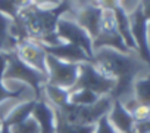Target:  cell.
I'll return each mask as SVG.
<instances>
[{
	"mask_svg": "<svg viewBox=\"0 0 150 133\" xmlns=\"http://www.w3.org/2000/svg\"><path fill=\"white\" fill-rule=\"evenodd\" d=\"M72 11L71 0H62L54 8H38L30 5L13 19L11 36L16 44L25 39L37 40L43 44H57L60 43L56 33L57 22L65 14Z\"/></svg>",
	"mask_w": 150,
	"mask_h": 133,
	"instance_id": "obj_1",
	"label": "cell"
},
{
	"mask_svg": "<svg viewBox=\"0 0 150 133\" xmlns=\"http://www.w3.org/2000/svg\"><path fill=\"white\" fill-rule=\"evenodd\" d=\"M93 64L106 77L115 80V89L109 95L112 99H122V96L132 92L137 74L147 66L140 58L132 53H121L113 49H99L94 52Z\"/></svg>",
	"mask_w": 150,
	"mask_h": 133,
	"instance_id": "obj_2",
	"label": "cell"
},
{
	"mask_svg": "<svg viewBox=\"0 0 150 133\" xmlns=\"http://www.w3.org/2000/svg\"><path fill=\"white\" fill-rule=\"evenodd\" d=\"M6 58V70H5V80H18L25 83L33 89L35 93L34 99L43 98V86L47 83V76L37 71L35 68L25 64L15 50L5 52L3 53Z\"/></svg>",
	"mask_w": 150,
	"mask_h": 133,
	"instance_id": "obj_3",
	"label": "cell"
},
{
	"mask_svg": "<svg viewBox=\"0 0 150 133\" xmlns=\"http://www.w3.org/2000/svg\"><path fill=\"white\" fill-rule=\"evenodd\" d=\"M110 107H112V98L102 96L96 104L88 107H78L68 102L65 107L54 108V109H57L68 123L80 124V126H94L103 115L109 114Z\"/></svg>",
	"mask_w": 150,
	"mask_h": 133,
	"instance_id": "obj_4",
	"label": "cell"
},
{
	"mask_svg": "<svg viewBox=\"0 0 150 133\" xmlns=\"http://www.w3.org/2000/svg\"><path fill=\"white\" fill-rule=\"evenodd\" d=\"M75 89H87L97 93L99 96H109L115 89V80L100 73L93 62H84L80 64V74L77 83L71 90Z\"/></svg>",
	"mask_w": 150,
	"mask_h": 133,
	"instance_id": "obj_5",
	"label": "cell"
},
{
	"mask_svg": "<svg viewBox=\"0 0 150 133\" xmlns=\"http://www.w3.org/2000/svg\"><path fill=\"white\" fill-rule=\"evenodd\" d=\"M93 49L94 52L99 49H113L121 53H132L124 43L121 34L116 28V19L113 11L103 9L102 21H100V30L97 37L93 40Z\"/></svg>",
	"mask_w": 150,
	"mask_h": 133,
	"instance_id": "obj_6",
	"label": "cell"
},
{
	"mask_svg": "<svg viewBox=\"0 0 150 133\" xmlns=\"http://www.w3.org/2000/svg\"><path fill=\"white\" fill-rule=\"evenodd\" d=\"M129 18V27H131V36L134 39L137 55L138 58L150 68V44H149V21L144 16L140 3L134 6L131 12H128Z\"/></svg>",
	"mask_w": 150,
	"mask_h": 133,
	"instance_id": "obj_7",
	"label": "cell"
},
{
	"mask_svg": "<svg viewBox=\"0 0 150 133\" xmlns=\"http://www.w3.org/2000/svg\"><path fill=\"white\" fill-rule=\"evenodd\" d=\"M80 74V64L63 62L47 55V83L66 90H71L77 83Z\"/></svg>",
	"mask_w": 150,
	"mask_h": 133,
	"instance_id": "obj_8",
	"label": "cell"
},
{
	"mask_svg": "<svg viewBox=\"0 0 150 133\" xmlns=\"http://www.w3.org/2000/svg\"><path fill=\"white\" fill-rule=\"evenodd\" d=\"M56 33H57L60 41L69 43V44H74V46L83 49L87 53V56L93 61V56H94L93 40L88 36V33L77 21L68 19V18H60L57 22Z\"/></svg>",
	"mask_w": 150,
	"mask_h": 133,
	"instance_id": "obj_9",
	"label": "cell"
},
{
	"mask_svg": "<svg viewBox=\"0 0 150 133\" xmlns=\"http://www.w3.org/2000/svg\"><path fill=\"white\" fill-rule=\"evenodd\" d=\"M15 52L25 64L47 76V53L43 47V43L25 39L16 44Z\"/></svg>",
	"mask_w": 150,
	"mask_h": 133,
	"instance_id": "obj_10",
	"label": "cell"
},
{
	"mask_svg": "<svg viewBox=\"0 0 150 133\" xmlns=\"http://www.w3.org/2000/svg\"><path fill=\"white\" fill-rule=\"evenodd\" d=\"M72 15L75 16L74 21H77L91 37V40H94L99 34L100 30V21H102V15H103V9L99 8L97 5H87L78 11H72Z\"/></svg>",
	"mask_w": 150,
	"mask_h": 133,
	"instance_id": "obj_11",
	"label": "cell"
},
{
	"mask_svg": "<svg viewBox=\"0 0 150 133\" xmlns=\"http://www.w3.org/2000/svg\"><path fill=\"white\" fill-rule=\"evenodd\" d=\"M44 50L47 55L50 56H54L63 62H71V64H84V62H93L87 53L77 47V46H74V44H69V43H57V44H43Z\"/></svg>",
	"mask_w": 150,
	"mask_h": 133,
	"instance_id": "obj_12",
	"label": "cell"
},
{
	"mask_svg": "<svg viewBox=\"0 0 150 133\" xmlns=\"http://www.w3.org/2000/svg\"><path fill=\"white\" fill-rule=\"evenodd\" d=\"M31 117L37 121L40 127V133H54L56 132V111L46 101L44 96L35 101Z\"/></svg>",
	"mask_w": 150,
	"mask_h": 133,
	"instance_id": "obj_13",
	"label": "cell"
},
{
	"mask_svg": "<svg viewBox=\"0 0 150 133\" xmlns=\"http://www.w3.org/2000/svg\"><path fill=\"white\" fill-rule=\"evenodd\" d=\"M109 121L118 130V133H132L134 130V118L131 112L125 108L124 102L119 99H112V107L108 114Z\"/></svg>",
	"mask_w": 150,
	"mask_h": 133,
	"instance_id": "obj_14",
	"label": "cell"
},
{
	"mask_svg": "<svg viewBox=\"0 0 150 133\" xmlns=\"http://www.w3.org/2000/svg\"><path fill=\"white\" fill-rule=\"evenodd\" d=\"M113 14H115V19H116V28H118V33L121 34L125 46L131 50V52H135L137 53V47H135V43H134V39L131 36V27H129V18H128V12L127 9L124 8V5L121 3L119 6H116L113 9Z\"/></svg>",
	"mask_w": 150,
	"mask_h": 133,
	"instance_id": "obj_15",
	"label": "cell"
},
{
	"mask_svg": "<svg viewBox=\"0 0 150 133\" xmlns=\"http://www.w3.org/2000/svg\"><path fill=\"white\" fill-rule=\"evenodd\" d=\"M35 101H37V99H31V101H25V102L16 105L5 118H2V121H3L5 124H8L9 127H12V126H15V124H19V123L28 120V118L33 115V109H34Z\"/></svg>",
	"mask_w": 150,
	"mask_h": 133,
	"instance_id": "obj_16",
	"label": "cell"
},
{
	"mask_svg": "<svg viewBox=\"0 0 150 133\" xmlns=\"http://www.w3.org/2000/svg\"><path fill=\"white\" fill-rule=\"evenodd\" d=\"M12 19L0 12V53L15 50L16 43L11 36V28H12Z\"/></svg>",
	"mask_w": 150,
	"mask_h": 133,
	"instance_id": "obj_17",
	"label": "cell"
},
{
	"mask_svg": "<svg viewBox=\"0 0 150 133\" xmlns=\"http://www.w3.org/2000/svg\"><path fill=\"white\" fill-rule=\"evenodd\" d=\"M43 95H46V98L49 99V104L53 108H62L69 102V90L57 87V86H52L49 83L43 86Z\"/></svg>",
	"mask_w": 150,
	"mask_h": 133,
	"instance_id": "obj_18",
	"label": "cell"
},
{
	"mask_svg": "<svg viewBox=\"0 0 150 133\" xmlns=\"http://www.w3.org/2000/svg\"><path fill=\"white\" fill-rule=\"evenodd\" d=\"M102 96H99L97 93L87 90V89H75V90H69V104L72 105H78V107H88L96 104Z\"/></svg>",
	"mask_w": 150,
	"mask_h": 133,
	"instance_id": "obj_19",
	"label": "cell"
},
{
	"mask_svg": "<svg viewBox=\"0 0 150 133\" xmlns=\"http://www.w3.org/2000/svg\"><path fill=\"white\" fill-rule=\"evenodd\" d=\"M56 111V132L54 133H93L94 126H80V124H72L68 123L62 114Z\"/></svg>",
	"mask_w": 150,
	"mask_h": 133,
	"instance_id": "obj_20",
	"label": "cell"
},
{
	"mask_svg": "<svg viewBox=\"0 0 150 133\" xmlns=\"http://www.w3.org/2000/svg\"><path fill=\"white\" fill-rule=\"evenodd\" d=\"M132 92H134V99L140 105L150 108V77L137 79L134 82Z\"/></svg>",
	"mask_w": 150,
	"mask_h": 133,
	"instance_id": "obj_21",
	"label": "cell"
},
{
	"mask_svg": "<svg viewBox=\"0 0 150 133\" xmlns=\"http://www.w3.org/2000/svg\"><path fill=\"white\" fill-rule=\"evenodd\" d=\"M5 70H6V58L3 53H0V104L9 99H19L22 95V89L18 90H11L5 86Z\"/></svg>",
	"mask_w": 150,
	"mask_h": 133,
	"instance_id": "obj_22",
	"label": "cell"
},
{
	"mask_svg": "<svg viewBox=\"0 0 150 133\" xmlns=\"http://www.w3.org/2000/svg\"><path fill=\"white\" fill-rule=\"evenodd\" d=\"M30 5L31 0H0V12L13 21L19 15V12Z\"/></svg>",
	"mask_w": 150,
	"mask_h": 133,
	"instance_id": "obj_23",
	"label": "cell"
},
{
	"mask_svg": "<svg viewBox=\"0 0 150 133\" xmlns=\"http://www.w3.org/2000/svg\"><path fill=\"white\" fill-rule=\"evenodd\" d=\"M11 132L12 133H40V127L37 124V121L30 117L28 120L19 123V124H15L11 127Z\"/></svg>",
	"mask_w": 150,
	"mask_h": 133,
	"instance_id": "obj_24",
	"label": "cell"
},
{
	"mask_svg": "<svg viewBox=\"0 0 150 133\" xmlns=\"http://www.w3.org/2000/svg\"><path fill=\"white\" fill-rule=\"evenodd\" d=\"M93 133H118V130L112 126V123L109 121L108 115H103L94 124V132Z\"/></svg>",
	"mask_w": 150,
	"mask_h": 133,
	"instance_id": "obj_25",
	"label": "cell"
},
{
	"mask_svg": "<svg viewBox=\"0 0 150 133\" xmlns=\"http://www.w3.org/2000/svg\"><path fill=\"white\" fill-rule=\"evenodd\" d=\"M132 133H150V118L141 120V121H135Z\"/></svg>",
	"mask_w": 150,
	"mask_h": 133,
	"instance_id": "obj_26",
	"label": "cell"
},
{
	"mask_svg": "<svg viewBox=\"0 0 150 133\" xmlns=\"http://www.w3.org/2000/svg\"><path fill=\"white\" fill-rule=\"evenodd\" d=\"M119 5H121V0H97V6L108 11H113Z\"/></svg>",
	"mask_w": 150,
	"mask_h": 133,
	"instance_id": "obj_27",
	"label": "cell"
},
{
	"mask_svg": "<svg viewBox=\"0 0 150 133\" xmlns=\"http://www.w3.org/2000/svg\"><path fill=\"white\" fill-rule=\"evenodd\" d=\"M62 0H31V5L38 8H54L57 6Z\"/></svg>",
	"mask_w": 150,
	"mask_h": 133,
	"instance_id": "obj_28",
	"label": "cell"
},
{
	"mask_svg": "<svg viewBox=\"0 0 150 133\" xmlns=\"http://www.w3.org/2000/svg\"><path fill=\"white\" fill-rule=\"evenodd\" d=\"M138 3L141 6V11L144 14V16L147 18V21L150 22V0H138Z\"/></svg>",
	"mask_w": 150,
	"mask_h": 133,
	"instance_id": "obj_29",
	"label": "cell"
},
{
	"mask_svg": "<svg viewBox=\"0 0 150 133\" xmlns=\"http://www.w3.org/2000/svg\"><path fill=\"white\" fill-rule=\"evenodd\" d=\"M0 121H2V120H0ZM0 133H12L11 132V127L8 124H5L3 121H2V127H0Z\"/></svg>",
	"mask_w": 150,
	"mask_h": 133,
	"instance_id": "obj_30",
	"label": "cell"
},
{
	"mask_svg": "<svg viewBox=\"0 0 150 133\" xmlns=\"http://www.w3.org/2000/svg\"><path fill=\"white\" fill-rule=\"evenodd\" d=\"M149 44H150V22H149Z\"/></svg>",
	"mask_w": 150,
	"mask_h": 133,
	"instance_id": "obj_31",
	"label": "cell"
},
{
	"mask_svg": "<svg viewBox=\"0 0 150 133\" xmlns=\"http://www.w3.org/2000/svg\"><path fill=\"white\" fill-rule=\"evenodd\" d=\"M147 77H150V68H149V74H147Z\"/></svg>",
	"mask_w": 150,
	"mask_h": 133,
	"instance_id": "obj_32",
	"label": "cell"
},
{
	"mask_svg": "<svg viewBox=\"0 0 150 133\" xmlns=\"http://www.w3.org/2000/svg\"><path fill=\"white\" fill-rule=\"evenodd\" d=\"M0 127H2V121H0Z\"/></svg>",
	"mask_w": 150,
	"mask_h": 133,
	"instance_id": "obj_33",
	"label": "cell"
}]
</instances>
